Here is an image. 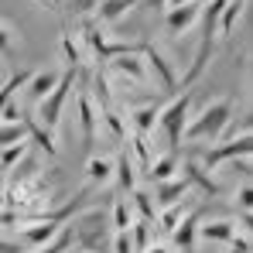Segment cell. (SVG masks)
Here are the masks:
<instances>
[{"label":"cell","mask_w":253,"mask_h":253,"mask_svg":"<svg viewBox=\"0 0 253 253\" xmlns=\"http://www.w3.org/2000/svg\"><path fill=\"white\" fill-rule=\"evenodd\" d=\"M28 76H31V72H17V76H7V79L0 83V113H3V106H7L14 96H21V89H24V83H28Z\"/></svg>","instance_id":"4316f807"},{"label":"cell","mask_w":253,"mask_h":253,"mask_svg":"<svg viewBox=\"0 0 253 253\" xmlns=\"http://www.w3.org/2000/svg\"><path fill=\"white\" fill-rule=\"evenodd\" d=\"M137 3L140 0H96V21L99 24H113V21L126 17Z\"/></svg>","instance_id":"ac0fdd59"},{"label":"cell","mask_w":253,"mask_h":253,"mask_svg":"<svg viewBox=\"0 0 253 253\" xmlns=\"http://www.w3.org/2000/svg\"><path fill=\"white\" fill-rule=\"evenodd\" d=\"M147 3H151V7H158V10H165V7H168V0H147Z\"/></svg>","instance_id":"ab89813d"},{"label":"cell","mask_w":253,"mask_h":253,"mask_svg":"<svg viewBox=\"0 0 253 253\" xmlns=\"http://www.w3.org/2000/svg\"><path fill=\"white\" fill-rule=\"evenodd\" d=\"M0 253H24V243L10 240V236H0Z\"/></svg>","instance_id":"8d00e7d4"},{"label":"cell","mask_w":253,"mask_h":253,"mask_svg":"<svg viewBox=\"0 0 253 253\" xmlns=\"http://www.w3.org/2000/svg\"><path fill=\"white\" fill-rule=\"evenodd\" d=\"M222 7H226V0H209V7L199 14L202 17V38H199V48L192 55V65L185 69V76H178V89H192L206 76L212 51H215V42H219V14H222Z\"/></svg>","instance_id":"7a4b0ae2"},{"label":"cell","mask_w":253,"mask_h":253,"mask_svg":"<svg viewBox=\"0 0 253 253\" xmlns=\"http://www.w3.org/2000/svg\"><path fill=\"white\" fill-rule=\"evenodd\" d=\"M106 76H117L124 85H151V76H147V65H144V55H140V44L133 51H124V55H113L106 62Z\"/></svg>","instance_id":"ba28073f"},{"label":"cell","mask_w":253,"mask_h":253,"mask_svg":"<svg viewBox=\"0 0 253 253\" xmlns=\"http://www.w3.org/2000/svg\"><path fill=\"white\" fill-rule=\"evenodd\" d=\"M113 253H133V243H130V233H113Z\"/></svg>","instance_id":"d590c367"},{"label":"cell","mask_w":253,"mask_h":253,"mask_svg":"<svg viewBox=\"0 0 253 253\" xmlns=\"http://www.w3.org/2000/svg\"><path fill=\"white\" fill-rule=\"evenodd\" d=\"M253 154V133H240V137H233V140H215L209 151H202L195 161L202 165V168H222L226 161H240V158H250Z\"/></svg>","instance_id":"8992f818"},{"label":"cell","mask_w":253,"mask_h":253,"mask_svg":"<svg viewBox=\"0 0 253 253\" xmlns=\"http://www.w3.org/2000/svg\"><path fill=\"white\" fill-rule=\"evenodd\" d=\"M62 48H65V58H69V69H79L85 62V48H83V42H79V35L65 31V35H62Z\"/></svg>","instance_id":"83f0119b"},{"label":"cell","mask_w":253,"mask_h":253,"mask_svg":"<svg viewBox=\"0 0 253 253\" xmlns=\"http://www.w3.org/2000/svg\"><path fill=\"white\" fill-rule=\"evenodd\" d=\"M178 171L188 178V185H195L202 195H219L222 188H219V181H215V174H212L209 168H202L195 158H185L181 165H178Z\"/></svg>","instance_id":"8fae6325"},{"label":"cell","mask_w":253,"mask_h":253,"mask_svg":"<svg viewBox=\"0 0 253 253\" xmlns=\"http://www.w3.org/2000/svg\"><path fill=\"white\" fill-rule=\"evenodd\" d=\"M195 236H199V212L192 209L174 229H171V243H174L178 250H192V247H195Z\"/></svg>","instance_id":"e0dca14e"},{"label":"cell","mask_w":253,"mask_h":253,"mask_svg":"<svg viewBox=\"0 0 253 253\" xmlns=\"http://www.w3.org/2000/svg\"><path fill=\"white\" fill-rule=\"evenodd\" d=\"M0 83H3V65H0Z\"/></svg>","instance_id":"b9f144b4"},{"label":"cell","mask_w":253,"mask_h":253,"mask_svg":"<svg viewBox=\"0 0 253 253\" xmlns=\"http://www.w3.org/2000/svg\"><path fill=\"white\" fill-rule=\"evenodd\" d=\"M130 209H137V219H147V222H154V215H158L154 195H151L147 188H140V185L130 192Z\"/></svg>","instance_id":"d4e9b609"},{"label":"cell","mask_w":253,"mask_h":253,"mask_svg":"<svg viewBox=\"0 0 253 253\" xmlns=\"http://www.w3.org/2000/svg\"><path fill=\"white\" fill-rule=\"evenodd\" d=\"M14 42H17V28H14V21L0 17V58H14Z\"/></svg>","instance_id":"f546056e"},{"label":"cell","mask_w":253,"mask_h":253,"mask_svg":"<svg viewBox=\"0 0 253 253\" xmlns=\"http://www.w3.org/2000/svg\"><path fill=\"white\" fill-rule=\"evenodd\" d=\"M130 226H133V209H130V202H124V199H120V202L113 206V219H110V229H113V233H126Z\"/></svg>","instance_id":"f1b7e54d"},{"label":"cell","mask_w":253,"mask_h":253,"mask_svg":"<svg viewBox=\"0 0 253 253\" xmlns=\"http://www.w3.org/2000/svg\"><path fill=\"white\" fill-rule=\"evenodd\" d=\"M113 181L120 185V192L130 195L133 188H137V165L130 161V154H126V147L120 151V158L113 161Z\"/></svg>","instance_id":"d6986e66"},{"label":"cell","mask_w":253,"mask_h":253,"mask_svg":"<svg viewBox=\"0 0 253 253\" xmlns=\"http://www.w3.org/2000/svg\"><path fill=\"white\" fill-rule=\"evenodd\" d=\"M233 110H236V96H219L206 103L195 117H188V126H185V144H215L226 137V130L233 124Z\"/></svg>","instance_id":"6da1fadb"},{"label":"cell","mask_w":253,"mask_h":253,"mask_svg":"<svg viewBox=\"0 0 253 253\" xmlns=\"http://www.w3.org/2000/svg\"><path fill=\"white\" fill-rule=\"evenodd\" d=\"M158 113H161L158 103L130 106V113H126V126H130L133 133H147V137H154V130H158Z\"/></svg>","instance_id":"7c38bea8"},{"label":"cell","mask_w":253,"mask_h":253,"mask_svg":"<svg viewBox=\"0 0 253 253\" xmlns=\"http://www.w3.org/2000/svg\"><path fill=\"white\" fill-rule=\"evenodd\" d=\"M38 7H48V10H58L62 7V0H35Z\"/></svg>","instance_id":"f35d334b"},{"label":"cell","mask_w":253,"mask_h":253,"mask_svg":"<svg viewBox=\"0 0 253 253\" xmlns=\"http://www.w3.org/2000/svg\"><path fill=\"white\" fill-rule=\"evenodd\" d=\"M21 140H28V130H24V124H0V147L21 144Z\"/></svg>","instance_id":"d6a6232c"},{"label":"cell","mask_w":253,"mask_h":253,"mask_svg":"<svg viewBox=\"0 0 253 253\" xmlns=\"http://www.w3.org/2000/svg\"><path fill=\"white\" fill-rule=\"evenodd\" d=\"M58 79H62V72H58V69H42V72H31L21 92H24L31 103H42L44 96H48V92L58 85Z\"/></svg>","instance_id":"4fadbf2b"},{"label":"cell","mask_w":253,"mask_h":253,"mask_svg":"<svg viewBox=\"0 0 253 253\" xmlns=\"http://www.w3.org/2000/svg\"><path fill=\"white\" fill-rule=\"evenodd\" d=\"M65 229H69L72 243L79 247V253H110V247H113L110 219L99 209H83L79 215H72V222Z\"/></svg>","instance_id":"3957f363"},{"label":"cell","mask_w":253,"mask_h":253,"mask_svg":"<svg viewBox=\"0 0 253 253\" xmlns=\"http://www.w3.org/2000/svg\"><path fill=\"white\" fill-rule=\"evenodd\" d=\"M72 250V236H69V229L62 226V233L51 240V243H44V247H35V250H24V253H65Z\"/></svg>","instance_id":"1f68e13d"},{"label":"cell","mask_w":253,"mask_h":253,"mask_svg":"<svg viewBox=\"0 0 253 253\" xmlns=\"http://www.w3.org/2000/svg\"><path fill=\"white\" fill-rule=\"evenodd\" d=\"M236 206L243 212V222L240 226H250V209H253V185L250 178H243V185H240V192H236Z\"/></svg>","instance_id":"4dcf8cb0"},{"label":"cell","mask_w":253,"mask_h":253,"mask_svg":"<svg viewBox=\"0 0 253 253\" xmlns=\"http://www.w3.org/2000/svg\"><path fill=\"white\" fill-rule=\"evenodd\" d=\"M144 253H174V250H171V247H165V243H151Z\"/></svg>","instance_id":"74e56055"},{"label":"cell","mask_w":253,"mask_h":253,"mask_svg":"<svg viewBox=\"0 0 253 253\" xmlns=\"http://www.w3.org/2000/svg\"><path fill=\"white\" fill-rule=\"evenodd\" d=\"M126 233H130L133 253H144L151 243H158V229H154V222H147V219H133V226H130Z\"/></svg>","instance_id":"603a6c76"},{"label":"cell","mask_w":253,"mask_h":253,"mask_svg":"<svg viewBox=\"0 0 253 253\" xmlns=\"http://www.w3.org/2000/svg\"><path fill=\"white\" fill-rule=\"evenodd\" d=\"M58 233H62V222H55V215L44 212V215L31 219V222H21V236H17V240L24 243V250H35V247L51 243Z\"/></svg>","instance_id":"9c48e42d"},{"label":"cell","mask_w":253,"mask_h":253,"mask_svg":"<svg viewBox=\"0 0 253 253\" xmlns=\"http://www.w3.org/2000/svg\"><path fill=\"white\" fill-rule=\"evenodd\" d=\"M147 174H151V181H154V185H158V181H168V178H174V174H178V154H174V151L154 154V161H151Z\"/></svg>","instance_id":"7402d4cb"},{"label":"cell","mask_w":253,"mask_h":253,"mask_svg":"<svg viewBox=\"0 0 253 253\" xmlns=\"http://www.w3.org/2000/svg\"><path fill=\"white\" fill-rule=\"evenodd\" d=\"M229 253H253V243H250V229H236V236L226 243Z\"/></svg>","instance_id":"836d02e7"},{"label":"cell","mask_w":253,"mask_h":253,"mask_svg":"<svg viewBox=\"0 0 253 253\" xmlns=\"http://www.w3.org/2000/svg\"><path fill=\"white\" fill-rule=\"evenodd\" d=\"M188 192H192L188 178H185V174H174V178H168V181H158V185H154V206L165 209V206H171V202L185 199Z\"/></svg>","instance_id":"5bb4252c"},{"label":"cell","mask_w":253,"mask_h":253,"mask_svg":"<svg viewBox=\"0 0 253 253\" xmlns=\"http://www.w3.org/2000/svg\"><path fill=\"white\" fill-rule=\"evenodd\" d=\"M195 209L192 206V199L185 195V199H178V202H171V206H165V209H158V215H154V229H161V233H171L188 212Z\"/></svg>","instance_id":"9a60e30c"},{"label":"cell","mask_w":253,"mask_h":253,"mask_svg":"<svg viewBox=\"0 0 253 253\" xmlns=\"http://www.w3.org/2000/svg\"><path fill=\"white\" fill-rule=\"evenodd\" d=\"M181 3H195V0H168V7H181Z\"/></svg>","instance_id":"60d3db41"},{"label":"cell","mask_w":253,"mask_h":253,"mask_svg":"<svg viewBox=\"0 0 253 253\" xmlns=\"http://www.w3.org/2000/svg\"><path fill=\"white\" fill-rule=\"evenodd\" d=\"M21 124H24V130H28V140H35L48 158H58V144H55V133H51V130H44L35 117H24Z\"/></svg>","instance_id":"ffe728a7"},{"label":"cell","mask_w":253,"mask_h":253,"mask_svg":"<svg viewBox=\"0 0 253 253\" xmlns=\"http://www.w3.org/2000/svg\"><path fill=\"white\" fill-rule=\"evenodd\" d=\"M79 83V69H62V79H58V85L44 96L42 103H35V120L44 126V130H58V124H62V110H65V99H69V92H72V85Z\"/></svg>","instance_id":"5b68a950"},{"label":"cell","mask_w":253,"mask_h":253,"mask_svg":"<svg viewBox=\"0 0 253 253\" xmlns=\"http://www.w3.org/2000/svg\"><path fill=\"white\" fill-rule=\"evenodd\" d=\"M79 126H83V140L92 144L96 133H99V110H96L89 92H79Z\"/></svg>","instance_id":"2e32d148"},{"label":"cell","mask_w":253,"mask_h":253,"mask_svg":"<svg viewBox=\"0 0 253 253\" xmlns=\"http://www.w3.org/2000/svg\"><path fill=\"white\" fill-rule=\"evenodd\" d=\"M199 236L206 243H229L236 236V219H212L206 226H199Z\"/></svg>","instance_id":"44dd1931"},{"label":"cell","mask_w":253,"mask_h":253,"mask_svg":"<svg viewBox=\"0 0 253 253\" xmlns=\"http://www.w3.org/2000/svg\"><path fill=\"white\" fill-rule=\"evenodd\" d=\"M199 14H202V0L181 3V7H165V31L168 35H188L195 28Z\"/></svg>","instance_id":"30bf717a"},{"label":"cell","mask_w":253,"mask_h":253,"mask_svg":"<svg viewBox=\"0 0 253 253\" xmlns=\"http://www.w3.org/2000/svg\"><path fill=\"white\" fill-rule=\"evenodd\" d=\"M140 55H144V65H147L151 83H158L168 96H178V69H174V62H171L158 44H140Z\"/></svg>","instance_id":"52a82bcc"},{"label":"cell","mask_w":253,"mask_h":253,"mask_svg":"<svg viewBox=\"0 0 253 253\" xmlns=\"http://www.w3.org/2000/svg\"><path fill=\"white\" fill-rule=\"evenodd\" d=\"M28 144L31 140H21V144H10V147H0V171H14L24 158H28Z\"/></svg>","instance_id":"484cf974"},{"label":"cell","mask_w":253,"mask_h":253,"mask_svg":"<svg viewBox=\"0 0 253 253\" xmlns=\"http://www.w3.org/2000/svg\"><path fill=\"white\" fill-rule=\"evenodd\" d=\"M188 117H192V92H188V89H185L181 96H171V103L161 106V113H158V130L165 133L168 151H174V154H178V147L185 144Z\"/></svg>","instance_id":"277c9868"},{"label":"cell","mask_w":253,"mask_h":253,"mask_svg":"<svg viewBox=\"0 0 253 253\" xmlns=\"http://www.w3.org/2000/svg\"><path fill=\"white\" fill-rule=\"evenodd\" d=\"M85 181H89V188L110 185L113 181V161L110 158H89L85 161Z\"/></svg>","instance_id":"cb8c5ba5"},{"label":"cell","mask_w":253,"mask_h":253,"mask_svg":"<svg viewBox=\"0 0 253 253\" xmlns=\"http://www.w3.org/2000/svg\"><path fill=\"white\" fill-rule=\"evenodd\" d=\"M69 3V10L72 14H79V17H92L96 14V0H62V7Z\"/></svg>","instance_id":"e575fe53"}]
</instances>
